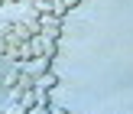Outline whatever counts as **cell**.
I'll return each mask as SVG.
<instances>
[{"label":"cell","instance_id":"1","mask_svg":"<svg viewBox=\"0 0 133 114\" xmlns=\"http://www.w3.org/2000/svg\"><path fill=\"white\" fill-rule=\"evenodd\" d=\"M39 29H42V36H49V39H62L65 36V23L58 16H52V13H45V16H39Z\"/></svg>","mask_w":133,"mask_h":114},{"label":"cell","instance_id":"2","mask_svg":"<svg viewBox=\"0 0 133 114\" xmlns=\"http://www.w3.org/2000/svg\"><path fill=\"white\" fill-rule=\"evenodd\" d=\"M29 49L36 52V56H52V59L58 56V43L49 39V36H42V33H36V36L29 39Z\"/></svg>","mask_w":133,"mask_h":114},{"label":"cell","instance_id":"3","mask_svg":"<svg viewBox=\"0 0 133 114\" xmlns=\"http://www.w3.org/2000/svg\"><path fill=\"white\" fill-rule=\"evenodd\" d=\"M6 59H10L13 65H29L32 59H36V52L29 49V43H23V46H16V49H10V52H6Z\"/></svg>","mask_w":133,"mask_h":114},{"label":"cell","instance_id":"4","mask_svg":"<svg viewBox=\"0 0 133 114\" xmlns=\"http://www.w3.org/2000/svg\"><path fill=\"white\" fill-rule=\"evenodd\" d=\"M26 69H29L36 78H39V75H45V72H52V56H36L29 65H26Z\"/></svg>","mask_w":133,"mask_h":114},{"label":"cell","instance_id":"5","mask_svg":"<svg viewBox=\"0 0 133 114\" xmlns=\"http://www.w3.org/2000/svg\"><path fill=\"white\" fill-rule=\"evenodd\" d=\"M36 88H42V91L58 88V75H55V72H45V75H39V78H36Z\"/></svg>","mask_w":133,"mask_h":114},{"label":"cell","instance_id":"6","mask_svg":"<svg viewBox=\"0 0 133 114\" xmlns=\"http://www.w3.org/2000/svg\"><path fill=\"white\" fill-rule=\"evenodd\" d=\"M65 13H68V7H65L62 0H52V16H58V20H65Z\"/></svg>","mask_w":133,"mask_h":114},{"label":"cell","instance_id":"7","mask_svg":"<svg viewBox=\"0 0 133 114\" xmlns=\"http://www.w3.org/2000/svg\"><path fill=\"white\" fill-rule=\"evenodd\" d=\"M62 3H65V7H68V10H75V7H78V3H81V0H62Z\"/></svg>","mask_w":133,"mask_h":114},{"label":"cell","instance_id":"8","mask_svg":"<svg viewBox=\"0 0 133 114\" xmlns=\"http://www.w3.org/2000/svg\"><path fill=\"white\" fill-rule=\"evenodd\" d=\"M52 114H71L68 108H52Z\"/></svg>","mask_w":133,"mask_h":114},{"label":"cell","instance_id":"9","mask_svg":"<svg viewBox=\"0 0 133 114\" xmlns=\"http://www.w3.org/2000/svg\"><path fill=\"white\" fill-rule=\"evenodd\" d=\"M6 3H23V0H6Z\"/></svg>","mask_w":133,"mask_h":114},{"label":"cell","instance_id":"10","mask_svg":"<svg viewBox=\"0 0 133 114\" xmlns=\"http://www.w3.org/2000/svg\"><path fill=\"white\" fill-rule=\"evenodd\" d=\"M0 7H6V0H0Z\"/></svg>","mask_w":133,"mask_h":114}]
</instances>
